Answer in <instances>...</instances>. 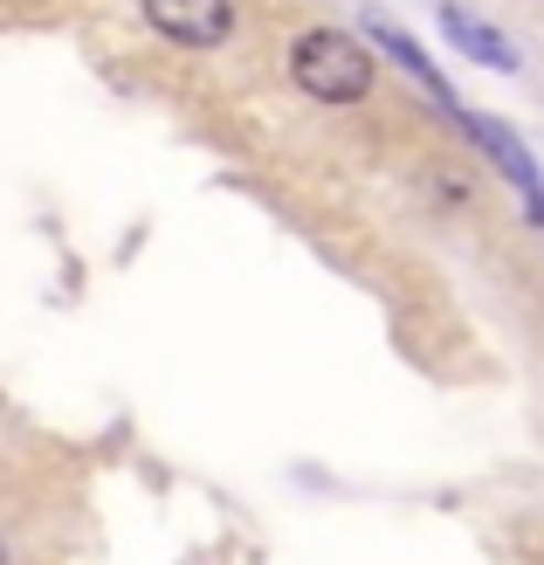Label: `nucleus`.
I'll return each instance as SVG.
<instances>
[{"instance_id":"nucleus-3","label":"nucleus","mask_w":544,"mask_h":565,"mask_svg":"<svg viewBox=\"0 0 544 565\" xmlns=\"http://www.w3.org/2000/svg\"><path fill=\"white\" fill-rule=\"evenodd\" d=\"M455 118H462V110H455ZM469 125V138H476V146L482 152H490L497 166H503V180L510 186H518V201H524V214L537 221V228H544V180H537V166H531V152L518 146V138H510L497 118H462Z\"/></svg>"},{"instance_id":"nucleus-1","label":"nucleus","mask_w":544,"mask_h":565,"mask_svg":"<svg viewBox=\"0 0 544 565\" xmlns=\"http://www.w3.org/2000/svg\"><path fill=\"white\" fill-rule=\"evenodd\" d=\"M290 76H297V90L318 97V104H359V97H372V83H380V63H372L352 35H338V28H310V35L290 42Z\"/></svg>"},{"instance_id":"nucleus-6","label":"nucleus","mask_w":544,"mask_h":565,"mask_svg":"<svg viewBox=\"0 0 544 565\" xmlns=\"http://www.w3.org/2000/svg\"><path fill=\"white\" fill-rule=\"evenodd\" d=\"M0 565H8V545H0Z\"/></svg>"},{"instance_id":"nucleus-2","label":"nucleus","mask_w":544,"mask_h":565,"mask_svg":"<svg viewBox=\"0 0 544 565\" xmlns=\"http://www.w3.org/2000/svg\"><path fill=\"white\" fill-rule=\"evenodd\" d=\"M138 14L180 49H221L235 35V0H138Z\"/></svg>"},{"instance_id":"nucleus-5","label":"nucleus","mask_w":544,"mask_h":565,"mask_svg":"<svg viewBox=\"0 0 544 565\" xmlns=\"http://www.w3.org/2000/svg\"><path fill=\"white\" fill-rule=\"evenodd\" d=\"M372 42H380V49H386V55H393V63H399V70H407V76L420 83V90H427V97H435V104H441V110H455V97H448V83H441V70H435V63H427V55H420V49H414L407 35H399V28H386V21H372Z\"/></svg>"},{"instance_id":"nucleus-4","label":"nucleus","mask_w":544,"mask_h":565,"mask_svg":"<svg viewBox=\"0 0 544 565\" xmlns=\"http://www.w3.org/2000/svg\"><path fill=\"white\" fill-rule=\"evenodd\" d=\"M441 28H448V42L469 55V63H490V70H518V49H510L497 28H476L462 8H441Z\"/></svg>"}]
</instances>
